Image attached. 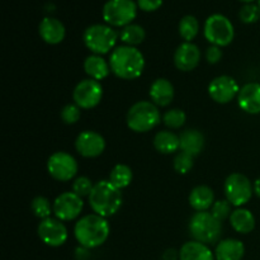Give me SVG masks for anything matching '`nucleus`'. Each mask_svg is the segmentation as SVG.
Instances as JSON below:
<instances>
[{"instance_id":"0eeeda50","label":"nucleus","mask_w":260,"mask_h":260,"mask_svg":"<svg viewBox=\"0 0 260 260\" xmlns=\"http://www.w3.org/2000/svg\"><path fill=\"white\" fill-rule=\"evenodd\" d=\"M205 37L211 45L218 47H226L230 45L235 37L234 24L228 17L222 14H212L206 19Z\"/></svg>"},{"instance_id":"72a5a7b5","label":"nucleus","mask_w":260,"mask_h":260,"mask_svg":"<svg viewBox=\"0 0 260 260\" xmlns=\"http://www.w3.org/2000/svg\"><path fill=\"white\" fill-rule=\"evenodd\" d=\"M60 116L63 123L75 124L81 117V108L79 106H76L75 103L66 104V106L61 109Z\"/></svg>"},{"instance_id":"f3484780","label":"nucleus","mask_w":260,"mask_h":260,"mask_svg":"<svg viewBox=\"0 0 260 260\" xmlns=\"http://www.w3.org/2000/svg\"><path fill=\"white\" fill-rule=\"evenodd\" d=\"M238 103L241 111L248 114L260 113V84L248 83L240 88L238 94Z\"/></svg>"},{"instance_id":"39448f33","label":"nucleus","mask_w":260,"mask_h":260,"mask_svg":"<svg viewBox=\"0 0 260 260\" xmlns=\"http://www.w3.org/2000/svg\"><path fill=\"white\" fill-rule=\"evenodd\" d=\"M189 234L193 240L200 243L211 245L220 240L221 233H222V222L211 213V211L205 212H196L190 217Z\"/></svg>"},{"instance_id":"ddd939ff","label":"nucleus","mask_w":260,"mask_h":260,"mask_svg":"<svg viewBox=\"0 0 260 260\" xmlns=\"http://www.w3.org/2000/svg\"><path fill=\"white\" fill-rule=\"evenodd\" d=\"M37 234L41 241L51 248H58V246L63 245L69 238L66 226L63 225L62 221L56 217H50L41 221L37 229Z\"/></svg>"},{"instance_id":"ea45409f","label":"nucleus","mask_w":260,"mask_h":260,"mask_svg":"<svg viewBox=\"0 0 260 260\" xmlns=\"http://www.w3.org/2000/svg\"><path fill=\"white\" fill-rule=\"evenodd\" d=\"M254 193H255L256 197L260 198V178L254 182Z\"/></svg>"},{"instance_id":"f8f14e48","label":"nucleus","mask_w":260,"mask_h":260,"mask_svg":"<svg viewBox=\"0 0 260 260\" xmlns=\"http://www.w3.org/2000/svg\"><path fill=\"white\" fill-rule=\"evenodd\" d=\"M53 215L62 222L76 220L84 208L83 198L74 192L61 193L52 203Z\"/></svg>"},{"instance_id":"79ce46f5","label":"nucleus","mask_w":260,"mask_h":260,"mask_svg":"<svg viewBox=\"0 0 260 260\" xmlns=\"http://www.w3.org/2000/svg\"><path fill=\"white\" fill-rule=\"evenodd\" d=\"M258 5H259V8H260V0H259V3H258Z\"/></svg>"},{"instance_id":"c756f323","label":"nucleus","mask_w":260,"mask_h":260,"mask_svg":"<svg viewBox=\"0 0 260 260\" xmlns=\"http://www.w3.org/2000/svg\"><path fill=\"white\" fill-rule=\"evenodd\" d=\"M187 121L184 111L179 108H172L162 114V123L170 129H179L182 128Z\"/></svg>"},{"instance_id":"412c9836","label":"nucleus","mask_w":260,"mask_h":260,"mask_svg":"<svg viewBox=\"0 0 260 260\" xmlns=\"http://www.w3.org/2000/svg\"><path fill=\"white\" fill-rule=\"evenodd\" d=\"M189 205L193 210L197 212H205L212 208L215 201V193H213L212 188L208 185H197L193 188L189 193Z\"/></svg>"},{"instance_id":"5701e85b","label":"nucleus","mask_w":260,"mask_h":260,"mask_svg":"<svg viewBox=\"0 0 260 260\" xmlns=\"http://www.w3.org/2000/svg\"><path fill=\"white\" fill-rule=\"evenodd\" d=\"M179 260H215V254L206 244L190 240L180 248Z\"/></svg>"},{"instance_id":"a19ab883","label":"nucleus","mask_w":260,"mask_h":260,"mask_svg":"<svg viewBox=\"0 0 260 260\" xmlns=\"http://www.w3.org/2000/svg\"><path fill=\"white\" fill-rule=\"evenodd\" d=\"M240 2L245 3V4H249V3H253V2H254V0H240Z\"/></svg>"},{"instance_id":"2f4dec72","label":"nucleus","mask_w":260,"mask_h":260,"mask_svg":"<svg viewBox=\"0 0 260 260\" xmlns=\"http://www.w3.org/2000/svg\"><path fill=\"white\" fill-rule=\"evenodd\" d=\"M193 164H194V156L184 151H180L179 154L175 155L174 161H173V167H174L175 172L183 175L190 172Z\"/></svg>"},{"instance_id":"a211bd4d","label":"nucleus","mask_w":260,"mask_h":260,"mask_svg":"<svg viewBox=\"0 0 260 260\" xmlns=\"http://www.w3.org/2000/svg\"><path fill=\"white\" fill-rule=\"evenodd\" d=\"M38 32L41 38L48 45H58L62 42L66 36L65 25L62 24V22L52 17H46L41 20Z\"/></svg>"},{"instance_id":"20e7f679","label":"nucleus","mask_w":260,"mask_h":260,"mask_svg":"<svg viewBox=\"0 0 260 260\" xmlns=\"http://www.w3.org/2000/svg\"><path fill=\"white\" fill-rule=\"evenodd\" d=\"M162 121L159 107L152 102L140 101L127 112V127L136 134H145L154 129Z\"/></svg>"},{"instance_id":"1a4fd4ad","label":"nucleus","mask_w":260,"mask_h":260,"mask_svg":"<svg viewBox=\"0 0 260 260\" xmlns=\"http://www.w3.org/2000/svg\"><path fill=\"white\" fill-rule=\"evenodd\" d=\"M225 197L234 207L240 208L251 200L254 185L250 179L241 173H233L229 175L223 184Z\"/></svg>"},{"instance_id":"2eb2a0df","label":"nucleus","mask_w":260,"mask_h":260,"mask_svg":"<svg viewBox=\"0 0 260 260\" xmlns=\"http://www.w3.org/2000/svg\"><path fill=\"white\" fill-rule=\"evenodd\" d=\"M75 149L79 155L86 159L101 156L106 150V140L101 134L86 129L78 135L75 140Z\"/></svg>"},{"instance_id":"bb28decb","label":"nucleus","mask_w":260,"mask_h":260,"mask_svg":"<svg viewBox=\"0 0 260 260\" xmlns=\"http://www.w3.org/2000/svg\"><path fill=\"white\" fill-rule=\"evenodd\" d=\"M145 37H146V33H145L144 28L140 24H135V23L123 27L119 32V40L126 46H132V47L141 45Z\"/></svg>"},{"instance_id":"f257e3e1","label":"nucleus","mask_w":260,"mask_h":260,"mask_svg":"<svg viewBox=\"0 0 260 260\" xmlns=\"http://www.w3.org/2000/svg\"><path fill=\"white\" fill-rule=\"evenodd\" d=\"M111 70L122 80H135L145 70V57L137 47L122 45L114 48L109 57Z\"/></svg>"},{"instance_id":"4c0bfd02","label":"nucleus","mask_w":260,"mask_h":260,"mask_svg":"<svg viewBox=\"0 0 260 260\" xmlns=\"http://www.w3.org/2000/svg\"><path fill=\"white\" fill-rule=\"evenodd\" d=\"M162 5V0H137V7L144 12H155Z\"/></svg>"},{"instance_id":"9b49d317","label":"nucleus","mask_w":260,"mask_h":260,"mask_svg":"<svg viewBox=\"0 0 260 260\" xmlns=\"http://www.w3.org/2000/svg\"><path fill=\"white\" fill-rule=\"evenodd\" d=\"M103 98V86L94 79H84L79 81L73 91L74 103L81 109L95 108Z\"/></svg>"},{"instance_id":"f704fd0d","label":"nucleus","mask_w":260,"mask_h":260,"mask_svg":"<svg viewBox=\"0 0 260 260\" xmlns=\"http://www.w3.org/2000/svg\"><path fill=\"white\" fill-rule=\"evenodd\" d=\"M94 183L88 177H79L73 183V192L79 197H89L93 190Z\"/></svg>"},{"instance_id":"423d86ee","label":"nucleus","mask_w":260,"mask_h":260,"mask_svg":"<svg viewBox=\"0 0 260 260\" xmlns=\"http://www.w3.org/2000/svg\"><path fill=\"white\" fill-rule=\"evenodd\" d=\"M119 35L108 24H91L84 30L83 41L93 55H106L116 47Z\"/></svg>"},{"instance_id":"58836bf2","label":"nucleus","mask_w":260,"mask_h":260,"mask_svg":"<svg viewBox=\"0 0 260 260\" xmlns=\"http://www.w3.org/2000/svg\"><path fill=\"white\" fill-rule=\"evenodd\" d=\"M162 260H179V251L175 249H168L162 254Z\"/></svg>"},{"instance_id":"393cba45","label":"nucleus","mask_w":260,"mask_h":260,"mask_svg":"<svg viewBox=\"0 0 260 260\" xmlns=\"http://www.w3.org/2000/svg\"><path fill=\"white\" fill-rule=\"evenodd\" d=\"M229 220H230L231 228L236 233L243 234V235L250 234L255 229V217L250 211L244 207L236 208L235 211H233Z\"/></svg>"},{"instance_id":"c9c22d12","label":"nucleus","mask_w":260,"mask_h":260,"mask_svg":"<svg viewBox=\"0 0 260 260\" xmlns=\"http://www.w3.org/2000/svg\"><path fill=\"white\" fill-rule=\"evenodd\" d=\"M231 207H233V205L228 200H218L213 203L212 208H211V213L222 222L226 218H230L231 213H233Z\"/></svg>"},{"instance_id":"7c9ffc66","label":"nucleus","mask_w":260,"mask_h":260,"mask_svg":"<svg viewBox=\"0 0 260 260\" xmlns=\"http://www.w3.org/2000/svg\"><path fill=\"white\" fill-rule=\"evenodd\" d=\"M30 210H32L33 215L40 218L41 221L50 218L51 213H53V207L51 206V202L43 196L33 198L32 203H30Z\"/></svg>"},{"instance_id":"e433bc0d","label":"nucleus","mask_w":260,"mask_h":260,"mask_svg":"<svg viewBox=\"0 0 260 260\" xmlns=\"http://www.w3.org/2000/svg\"><path fill=\"white\" fill-rule=\"evenodd\" d=\"M222 58V50L218 46L211 45L210 47L206 50V60L211 65H215V63L220 62V60Z\"/></svg>"},{"instance_id":"6ab92c4d","label":"nucleus","mask_w":260,"mask_h":260,"mask_svg":"<svg viewBox=\"0 0 260 260\" xmlns=\"http://www.w3.org/2000/svg\"><path fill=\"white\" fill-rule=\"evenodd\" d=\"M174 85L165 78L156 79L150 86V99L157 107L169 106L174 99Z\"/></svg>"},{"instance_id":"9d476101","label":"nucleus","mask_w":260,"mask_h":260,"mask_svg":"<svg viewBox=\"0 0 260 260\" xmlns=\"http://www.w3.org/2000/svg\"><path fill=\"white\" fill-rule=\"evenodd\" d=\"M79 165L75 157L65 151H56L48 157L47 172L58 182H69L78 174Z\"/></svg>"},{"instance_id":"a878e982","label":"nucleus","mask_w":260,"mask_h":260,"mask_svg":"<svg viewBox=\"0 0 260 260\" xmlns=\"http://www.w3.org/2000/svg\"><path fill=\"white\" fill-rule=\"evenodd\" d=\"M152 144H154L155 150L162 155L174 154L178 150H180L179 136L168 129L157 132L154 136Z\"/></svg>"},{"instance_id":"4be33fe9","label":"nucleus","mask_w":260,"mask_h":260,"mask_svg":"<svg viewBox=\"0 0 260 260\" xmlns=\"http://www.w3.org/2000/svg\"><path fill=\"white\" fill-rule=\"evenodd\" d=\"M180 151L190 154L192 156H197L202 152L205 147V136L198 129H185L179 135Z\"/></svg>"},{"instance_id":"c85d7f7f","label":"nucleus","mask_w":260,"mask_h":260,"mask_svg":"<svg viewBox=\"0 0 260 260\" xmlns=\"http://www.w3.org/2000/svg\"><path fill=\"white\" fill-rule=\"evenodd\" d=\"M179 35L184 42H192L200 32V23L193 15H185L179 22Z\"/></svg>"},{"instance_id":"aec40b11","label":"nucleus","mask_w":260,"mask_h":260,"mask_svg":"<svg viewBox=\"0 0 260 260\" xmlns=\"http://www.w3.org/2000/svg\"><path fill=\"white\" fill-rule=\"evenodd\" d=\"M245 255V245L238 239H223L218 241L215 249L217 260H243Z\"/></svg>"},{"instance_id":"473e14b6","label":"nucleus","mask_w":260,"mask_h":260,"mask_svg":"<svg viewBox=\"0 0 260 260\" xmlns=\"http://www.w3.org/2000/svg\"><path fill=\"white\" fill-rule=\"evenodd\" d=\"M239 18L245 24H253L260 19V8L258 4H244L239 12Z\"/></svg>"},{"instance_id":"f03ea898","label":"nucleus","mask_w":260,"mask_h":260,"mask_svg":"<svg viewBox=\"0 0 260 260\" xmlns=\"http://www.w3.org/2000/svg\"><path fill=\"white\" fill-rule=\"evenodd\" d=\"M111 228L106 217L91 213L83 216L74 226V235L80 246L85 249H95L103 245L108 239Z\"/></svg>"},{"instance_id":"6e6552de","label":"nucleus","mask_w":260,"mask_h":260,"mask_svg":"<svg viewBox=\"0 0 260 260\" xmlns=\"http://www.w3.org/2000/svg\"><path fill=\"white\" fill-rule=\"evenodd\" d=\"M134 0H108L103 7V19L111 27H126L137 15Z\"/></svg>"},{"instance_id":"7ed1b4c3","label":"nucleus","mask_w":260,"mask_h":260,"mask_svg":"<svg viewBox=\"0 0 260 260\" xmlns=\"http://www.w3.org/2000/svg\"><path fill=\"white\" fill-rule=\"evenodd\" d=\"M88 198L94 213L106 218L116 215L123 203L121 189L114 187L109 180H99L94 183L93 190Z\"/></svg>"},{"instance_id":"b1692460","label":"nucleus","mask_w":260,"mask_h":260,"mask_svg":"<svg viewBox=\"0 0 260 260\" xmlns=\"http://www.w3.org/2000/svg\"><path fill=\"white\" fill-rule=\"evenodd\" d=\"M84 70L86 75L96 81L104 80L112 73L111 65L101 55H90L84 61Z\"/></svg>"},{"instance_id":"4468645a","label":"nucleus","mask_w":260,"mask_h":260,"mask_svg":"<svg viewBox=\"0 0 260 260\" xmlns=\"http://www.w3.org/2000/svg\"><path fill=\"white\" fill-rule=\"evenodd\" d=\"M240 88L235 79L230 75H220L213 79L208 85L211 99L218 104H228L238 96Z\"/></svg>"},{"instance_id":"cd10ccee","label":"nucleus","mask_w":260,"mask_h":260,"mask_svg":"<svg viewBox=\"0 0 260 260\" xmlns=\"http://www.w3.org/2000/svg\"><path fill=\"white\" fill-rule=\"evenodd\" d=\"M132 169L126 164H117L113 169L111 170L109 174V182L117 187L118 189H123V188L128 187L132 182Z\"/></svg>"},{"instance_id":"dca6fc26","label":"nucleus","mask_w":260,"mask_h":260,"mask_svg":"<svg viewBox=\"0 0 260 260\" xmlns=\"http://www.w3.org/2000/svg\"><path fill=\"white\" fill-rule=\"evenodd\" d=\"M201 56L202 53L197 45L193 42H183L175 50L174 63L178 70L188 73L197 68L201 61Z\"/></svg>"}]
</instances>
